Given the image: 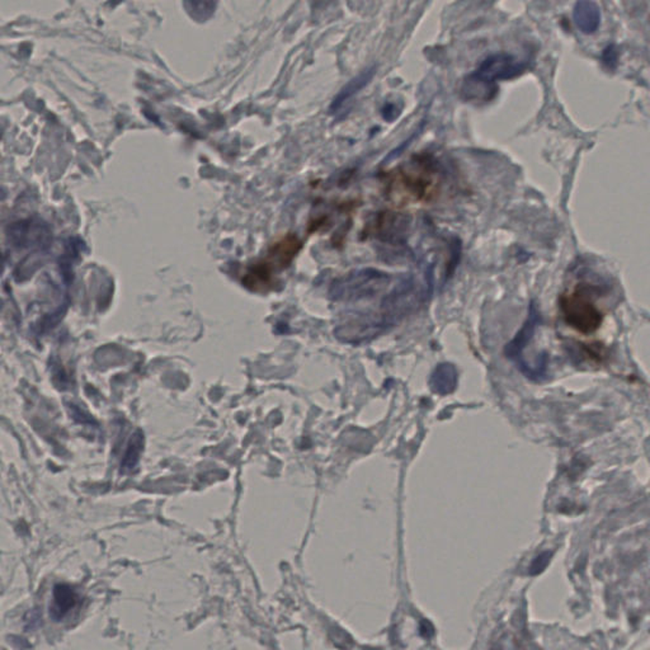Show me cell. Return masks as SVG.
<instances>
[{"instance_id": "obj_2", "label": "cell", "mask_w": 650, "mask_h": 650, "mask_svg": "<svg viewBox=\"0 0 650 650\" xmlns=\"http://www.w3.org/2000/svg\"><path fill=\"white\" fill-rule=\"evenodd\" d=\"M301 242L294 234H289L277 242L266 258L250 266L243 277V285L252 291H268L275 287V272L290 266L299 250Z\"/></svg>"}, {"instance_id": "obj_14", "label": "cell", "mask_w": 650, "mask_h": 650, "mask_svg": "<svg viewBox=\"0 0 650 650\" xmlns=\"http://www.w3.org/2000/svg\"><path fill=\"white\" fill-rule=\"evenodd\" d=\"M604 63L607 64L609 67H615L618 64V51L615 50V46H609L604 53Z\"/></svg>"}, {"instance_id": "obj_7", "label": "cell", "mask_w": 650, "mask_h": 650, "mask_svg": "<svg viewBox=\"0 0 650 650\" xmlns=\"http://www.w3.org/2000/svg\"><path fill=\"white\" fill-rule=\"evenodd\" d=\"M573 20L580 32L593 34L601 26V11L593 0H578L573 8Z\"/></svg>"}, {"instance_id": "obj_3", "label": "cell", "mask_w": 650, "mask_h": 650, "mask_svg": "<svg viewBox=\"0 0 650 650\" xmlns=\"http://www.w3.org/2000/svg\"><path fill=\"white\" fill-rule=\"evenodd\" d=\"M437 183V167L431 157L420 155L394 171L390 178V190L403 200L422 201L427 198Z\"/></svg>"}, {"instance_id": "obj_8", "label": "cell", "mask_w": 650, "mask_h": 650, "mask_svg": "<svg viewBox=\"0 0 650 650\" xmlns=\"http://www.w3.org/2000/svg\"><path fill=\"white\" fill-rule=\"evenodd\" d=\"M79 594L69 585H56L53 587V604L50 606V618L53 621H61L69 612L79 604Z\"/></svg>"}, {"instance_id": "obj_1", "label": "cell", "mask_w": 650, "mask_h": 650, "mask_svg": "<svg viewBox=\"0 0 650 650\" xmlns=\"http://www.w3.org/2000/svg\"><path fill=\"white\" fill-rule=\"evenodd\" d=\"M522 69L511 55L498 53L490 56L465 79L461 89L462 97L470 102H488L497 93V80L511 79L521 74Z\"/></svg>"}, {"instance_id": "obj_11", "label": "cell", "mask_w": 650, "mask_h": 650, "mask_svg": "<svg viewBox=\"0 0 650 650\" xmlns=\"http://www.w3.org/2000/svg\"><path fill=\"white\" fill-rule=\"evenodd\" d=\"M372 75H374V70H368L360 77H357L356 79L352 80L349 86H344V89L339 93V96L334 99L333 105L330 107L332 112L334 113L335 111H338L352 96H355L356 93L368 84V80L372 78Z\"/></svg>"}, {"instance_id": "obj_9", "label": "cell", "mask_w": 650, "mask_h": 650, "mask_svg": "<svg viewBox=\"0 0 650 650\" xmlns=\"http://www.w3.org/2000/svg\"><path fill=\"white\" fill-rule=\"evenodd\" d=\"M457 384V371L451 363H441L434 368L429 385L434 393L447 395L453 393Z\"/></svg>"}, {"instance_id": "obj_10", "label": "cell", "mask_w": 650, "mask_h": 650, "mask_svg": "<svg viewBox=\"0 0 650 650\" xmlns=\"http://www.w3.org/2000/svg\"><path fill=\"white\" fill-rule=\"evenodd\" d=\"M143 450H144V434L141 431H136L132 434L131 440L127 445L124 460L121 462V469L126 472V470H132L136 467Z\"/></svg>"}, {"instance_id": "obj_4", "label": "cell", "mask_w": 650, "mask_h": 650, "mask_svg": "<svg viewBox=\"0 0 650 650\" xmlns=\"http://www.w3.org/2000/svg\"><path fill=\"white\" fill-rule=\"evenodd\" d=\"M560 308L565 322L582 334L594 333L602 324V313L594 301L593 289L588 285H578L561 296Z\"/></svg>"}, {"instance_id": "obj_13", "label": "cell", "mask_w": 650, "mask_h": 650, "mask_svg": "<svg viewBox=\"0 0 650 650\" xmlns=\"http://www.w3.org/2000/svg\"><path fill=\"white\" fill-rule=\"evenodd\" d=\"M550 558H552V552H544L535 559V561L531 565V574H538L540 571H544L546 565L549 564Z\"/></svg>"}, {"instance_id": "obj_12", "label": "cell", "mask_w": 650, "mask_h": 650, "mask_svg": "<svg viewBox=\"0 0 650 650\" xmlns=\"http://www.w3.org/2000/svg\"><path fill=\"white\" fill-rule=\"evenodd\" d=\"M217 0H186L188 13L197 20H206L215 12Z\"/></svg>"}, {"instance_id": "obj_6", "label": "cell", "mask_w": 650, "mask_h": 650, "mask_svg": "<svg viewBox=\"0 0 650 650\" xmlns=\"http://www.w3.org/2000/svg\"><path fill=\"white\" fill-rule=\"evenodd\" d=\"M409 229L408 217L393 212L380 214L374 225V234L380 240L389 243H401Z\"/></svg>"}, {"instance_id": "obj_5", "label": "cell", "mask_w": 650, "mask_h": 650, "mask_svg": "<svg viewBox=\"0 0 650 650\" xmlns=\"http://www.w3.org/2000/svg\"><path fill=\"white\" fill-rule=\"evenodd\" d=\"M390 276L375 268H362L337 278L329 287L333 301H357L374 297L382 292L390 283Z\"/></svg>"}]
</instances>
